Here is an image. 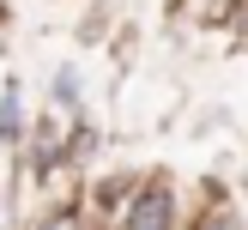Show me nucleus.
<instances>
[{
	"label": "nucleus",
	"instance_id": "obj_2",
	"mask_svg": "<svg viewBox=\"0 0 248 230\" xmlns=\"http://www.w3.org/2000/svg\"><path fill=\"white\" fill-rule=\"evenodd\" d=\"M18 85H6V91H0V139H18Z\"/></svg>",
	"mask_w": 248,
	"mask_h": 230
},
{
	"label": "nucleus",
	"instance_id": "obj_4",
	"mask_svg": "<svg viewBox=\"0 0 248 230\" xmlns=\"http://www.w3.org/2000/svg\"><path fill=\"white\" fill-rule=\"evenodd\" d=\"M48 230H79V224H73V218H55V224H48Z\"/></svg>",
	"mask_w": 248,
	"mask_h": 230
},
{
	"label": "nucleus",
	"instance_id": "obj_5",
	"mask_svg": "<svg viewBox=\"0 0 248 230\" xmlns=\"http://www.w3.org/2000/svg\"><path fill=\"white\" fill-rule=\"evenodd\" d=\"M206 230H230V224H206Z\"/></svg>",
	"mask_w": 248,
	"mask_h": 230
},
{
	"label": "nucleus",
	"instance_id": "obj_1",
	"mask_svg": "<svg viewBox=\"0 0 248 230\" xmlns=\"http://www.w3.org/2000/svg\"><path fill=\"white\" fill-rule=\"evenodd\" d=\"M127 230H170V188H140L127 206Z\"/></svg>",
	"mask_w": 248,
	"mask_h": 230
},
{
	"label": "nucleus",
	"instance_id": "obj_3",
	"mask_svg": "<svg viewBox=\"0 0 248 230\" xmlns=\"http://www.w3.org/2000/svg\"><path fill=\"white\" fill-rule=\"evenodd\" d=\"M55 97H61V103H79V79H73V67H61V79H55Z\"/></svg>",
	"mask_w": 248,
	"mask_h": 230
}]
</instances>
